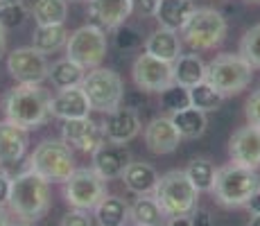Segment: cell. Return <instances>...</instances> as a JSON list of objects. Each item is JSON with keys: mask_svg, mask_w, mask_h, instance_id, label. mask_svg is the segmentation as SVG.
<instances>
[{"mask_svg": "<svg viewBox=\"0 0 260 226\" xmlns=\"http://www.w3.org/2000/svg\"><path fill=\"white\" fill-rule=\"evenodd\" d=\"M50 100H52V95L48 88H43V84H16L3 98L5 120L14 122L25 132L43 127L52 118L50 115Z\"/></svg>", "mask_w": 260, "mask_h": 226, "instance_id": "1", "label": "cell"}, {"mask_svg": "<svg viewBox=\"0 0 260 226\" xmlns=\"http://www.w3.org/2000/svg\"><path fill=\"white\" fill-rule=\"evenodd\" d=\"M50 183L32 170H23L12 177L7 206L23 222H39L50 210Z\"/></svg>", "mask_w": 260, "mask_h": 226, "instance_id": "2", "label": "cell"}, {"mask_svg": "<svg viewBox=\"0 0 260 226\" xmlns=\"http://www.w3.org/2000/svg\"><path fill=\"white\" fill-rule=\"evenodd\" d=\"M199 190L190 183L188 174L183 170H170L161 174L156 181L152 197L161 206L163 215L168 219L172 217H190L199 206Z\"/></svg>", "mask_w": 260, "mask_h": 226, "instance_id": "3", "label": "cell"}, {"mask_svg": "<svg viewBox=\"0 0 260 226\" xmlns=\"http://www.w3.org/2000/svg\"><path fill=\"white\" fill-rule=\"evenodd\" d=\"M260 190V174L258 170L244 168L238 163H226L215 170V183L211 192L215 195L217 204L226 208H242L247 202Z\"/></svg>", "mask_w": 260, "mask_h": 226, "instance_id": "4", "label": "cell"}, {"mask_svg": "<svg viewBox=\"0 0 260 226\" xmlns=\"http://www.w3.org/2000/svg\"><path fill=\"white\" fill-rule=\"evenodd\" d=\"M27 168L43 177L48 183H63L75 172L73 147L61 138H46L34 147L27 158Z\"/></svg>", "mask_w": 260, "mask_h": 226, "instance_id": "5", "label": "cell"}, {"mask_svg": "<svg viewBox=\"0 0 260 226\" xmlns=\"http://www.w3.org/2000/svg\"><path fill=\"white\" fill-rule=\"evenodd\" d=\"M226 18L222 16V12L213 7H194V12L190 14L186 25L181 27L179 37L194 52H204V50H213L226 37Z\"/></svg>", "mask_w": 260, "mask_h": 226, "instance_id": "6", "label": "cell"}, {"mask_svg": "<svg viewBox=\"0 0 260 226\" xmlns=\"http://www.w3.org/2000/svg\"><path fill=\"white\" fill-rule=\"evenodd\" d=\"M251 79H253L251 63L244 61L240 54L222 52L211 63H206V82L217 93H222L224 98L242 93L251 84Z\"/></svg>", "mask_w": 260, "mask_h": 226, "instance_id": "7", "label": "cell"}, {"mask_svg": "<svg viewBox=\"0 0 260 226\" xmlns=\"http://www.w3.org/2000/svg\"><path fill=\"white\" fill-rule=\"evenodd\" d=\"M79 86H82V90L86 93L93 111L109 113L122 104L124 82L113 68L100 66V68L86 70V75H84Z\"/></svg>", "mask_w": 260, "mask_h": 226, "instance_id": "8", "label": "cell"}, {"mask_svg": "<svg viewBox=\"0 0 260 226\" xmlns=\"http://www.w3.org/2000/svg\"><path fill=\"white\" fill-rule=\"evenodd\" d=\"M109 52V39L102 27L93 23H86L71 32L66 41V57L79 63L84 70L100 68L102 61L107 59Z\"/></svg>", "mask_w": 260, "mask_h": 226, "instance_id": "9", "label": "cell"}, {"mask_svg": "<svg viewBox=\"0 0 260 226\" xmlns=\"http://www.w3.org/2000/svg\"><path fill=\"white\" fill-rule=\"evenodd\" d=\"M107 197V181L93 168H75V172L63 181V199L71 208L91 210Z\"/></svg>", "mask_w": 260, "mask_h": 226, "instance_id": "10", "label": "cell"}, {"mask_svg": "<svg viewBox=\"0 0 260 226\" xmlns=\"http://www.w3.org/2000/svg\"><path fill=\"white\" fill-rule=\"evenodd\" d=\"M50 63L46 54L37 52L32 45L14 48L7 54V73L16 84H43L48 79Z\"/></svg>", "mask_w": 260, "mask_h": 226, "instance_id": "11", "label": "cell"}, {"mask_svg": "<svg viewBox=\"0 0 260 226\" xmlns=\"http://www.w3.org/2000/svg\"><path fill=\"white\" fill-rule=\"evenodd\" d=\"M132 79L143 93H161L163 88L174 84V70L172 63L143 52L132 66Z\"/></svg>", "mask_w": 260, "mask_h": 226, "instance_id": "12", "label": "cell"}, {"mask_svg": "<svg viewBox=\"0 0 260 226\" xmlns=\"http://www.w3.org/2000/svg\"><path fill=\"white\" fill-rule=\"evenodd\" d=\"M61 140L77 152L93 154L104 143L102 124L95 122L91 115L77 120H61Z\"/></svg>", "mask_w": 260, "mask_h": 226, "instance_id": "13", "label": "cell"}, {"mask_svg": "<svg viewBox=\"0 0 260 226\" xmlns=\"http://www.w3.org/2000/svg\"><path fill=\"white\" fill-rule=\"evenodd\" d=\"M143 138L145 145L152 154L156 156H166V154H172L179 149V143H181V136H179L177 127L172 124L170 115H156L152 118L143 129Z\"/></svg>", "mask_w": 260, "mask_h": 226, "instance_id": "14", "label": "cell"}, {"mask_svg": "<svg viewBox=\"0 0 260 226\" xmlns=\"http://www.w3.org/2000/svg\"><path fill=\"white\" fill-rule=\"evenodd\" d=\"M143 124L138 118V111L132 109L118 107L113 111L107 113L102 122V132H104V140L107 143H116V145H127L141 134Z\"/></svg>", "mask_w": 260, "mask_h": 226, "instance_id": "15", "label": "cell"}, {"mask_svg": "<svg viewBox=\"0 0 260 226\" xmlns=\"http://www.w3.org/2000/svg\"><path fill=\"white\" fill-rule=\"evenodd\" d=\"M91 158H93L91 168L104 181L120 179L124 174V170H127V165L132 163V154H129V149L124 145L107 143V140L91 154Z\"/></svg>", "mask_w": 260, "mask_h": 226, "instance_id": "16", "label": "cell"}, {"mask_svg": "<svg viewBox=\"0 0 260 226\" xmlns=\"http://www.w3.org/2000/svg\"><path fill=\"white\" fill-rule=\"evenodd\" d=\"M229 156L233 163L244 165V168L258 170L260 168V129L253 124L240 127L233 132L229 140Z\"/></svg>", "mask_w": 260, "mask_h": 226, "instance_id": "17", "label": "cell"}, {"mask_svg": "<svg viewBox=\"0 0 260 226\" xmlns=\"http://www.w3.org/2000/svg\"><path fill=\"white\" fill-rule=\"evenodd\" d=\"M91 102H88L86 93L82 86L63 88L57 90L50 100V115L59 120H77V118H88L91 115Z\"/></svg>", "mask_w": 260, "mask_h": 226, "instance_id": "18", "label": "cell"}, {"mask_svg": "<svg viewBox=\"0 0 260 226\" xmlns=\"http://www.w3.org/2000/svg\"><path fill=\"white\" fill-rule=\"evenodd\" d=\"M88 3V18L93 25L102 27L104 32L116 29L127 23L132 16V0H86Z\"/></svg>", "mask_w": 260, "mask_h": 226, "instance_id": "19", "label": "cell"}, {"mask_svg": "<svg viewBox=\"0 0 260 226\" xmlns=\"http://www.w3.org/2000/svg\"><path fill=\"white\" fill-rule=\"evenodd\" d=\"M27 132L9 120H0V168L18 163L27 152Z\"/></svg>", "mask_w": 260, "mask_h": 226, "instance_id": "20", "label": "cell"}, {"mask_svg": "<svg viewBox=\"0 0 260 226\" xmlns=\"http://www.w3.org/2000/svg\"><path fill=\"white\" fill-rule=\"evenodd\" d=\"M143 45H145V52L147 54L161 59V61L174 63L179 57H181L183 41H181V37H179V32L158 27V29H154V32L149 34L147 41H145Z\"/></svg>", "mask_w": 260, "mask_h": 226, "instance_id": "21", "label": "cell"}, {"mask_svg": "<svg viewBox=\"0 0 260 226\" xmlns=\"http://www.w3.org/2000/svg\"><path fill=\"white\" fill-rule=\"evenodd\" d=\"M194 0H158V7L154 12L158 27L172 29V32H181V27L186 25L190 14L194 12Z\"/></svg>", "mask_w": 260, "mask_h": 226, "instance_id": "22", "label": "cell"}, {"mask_svg": "<svg viewBox=\"0 0 260 226\" xmlns=\"http://www.w3.org/2000/svg\"><path fill=\"white\" fill-rule=\"evenodd\" d=\"M120 179H122L124 188H127L129 192H134L136 197H141V195H152L154 192L156 181H158V172L154 170V165L145 163V160H132Z\"/></svg>", "mask_w": 260, "mask_h": 226, "instance_id": "23", "label": "cell"}, {"mask_svg": "<svg viewBox=\"0 0 260 226\" xmlns=\"http://www.w3.org/2000/svg\"><path fill=\"white\" fill-rule=\"evenodd\" d=\"M93 219L98 226H127L129 204L118 195H107L93 208Z\"/></svg>", "mask_w": 260, "mask_h": 226, "instance_id": "24", "label": "cell"}, {"mask_svg": "<svg viewBox=\"0 0 260 226\" xmlns=\"http://www.w3.org/2000/svg\"><path fill=\"white\" fill-rule=\"evenodd\" d=\"M129 222L134 226H166L168 217L152 195H141L129 204Z\"/></svg>", "mask_w": 260, "mask_h": 226, "instance_id": "25", "label": "cell"}, {"mask_svg": "<svg viewBox=\"0 0 260 226\" xmlns=\"http://www.w3.org/2000/svg\"><path fill=\"white\" fill-rule=\"evenodd\" d=\"M174 70V84L183 88H192L194 84L206 79V63L199 54H181L177 61L172 63Z\"/></svg>", "mask_w": 260, "mask_h": 226, "instance_id": "26", "label": "cell"}, {"mask_svg": "<svg viewBox=\"0 0 260 226\" xmlns=\"http://www.w3.org/2000/svg\"><path fill=\"white\" fill-rule=\"evenodd\" d=\"M71 37V32L63 25H37L32 34V48L41 54H52L59 52L61 48H66V41Z\"/></svg>", "mask_w": 260, "mask_h": 226, "instance_id": "27", "label": "cell"}, {"mask_svg": "<svg viewBox=\"0 0 260 226\" xmlns=\"http://www.w3.org/2000/svg\"><path fill=\"white\" fill-rule=\"evenodd\" d=\"M86 75L79 63H75L73 59L63 57V59H57V61L50 66L48 70V79L52 82V86L57 90H63V88H73V86H79Z\"/></svg>", "mask_w": 260, "mask_h": 226, "instance_id": "28", "label": "cell"}, {"mask_svg": "<svg viewBox=\"0 0 260 226\" xmlns=\"http://www.w3.org/2000/svg\"><path fill=\"white\" fill-rule=\"evenodd\" d=\"M170 120H172V124L177 127L179 136H181V138H190V140L204 136V132H206V127H208L206 113L197 111V109H192V107H186L177 113H170Z\"/></svg>", "mask_w": 260, "mask_h": 226, "instance_id": "29", "label": "cell"}, {"mask_svg": "<svg viewBox=\"0 0 260 226\" xmlns=\"http://www.w3.org/2000/svg\"><path fill=\"white\" fill-rule=\"evenodd\" d=\"M32 16L37 25H63L68 18V0H34Z\"/></svg>", "mask_w": 260, "mask_h": 226, "instance_id": "30", "label": "cell"}, {"mask_svg": "<svg viewBox=\"0 0 260 226\" xmlns=\"http://www.w3.org/2000/svg\"><path fill=\"white\" fill-rule=\"evenodd\" d=\"M188 100H190V107L192 109H197V111H202V113H211L215 109L222 107V102L226 98H224L222 93H217V90L204 79V82L194 84L192 88H188Z\"/></svg>", "mask_w": 260, "mask_h": 226, "instance_id": "31", "label": "cell"}, {"mask_svg": "<svg viewBox=\"0 0 260 226\" xmlns=\"http://www.w3.org/2000/svg\"><path fill=\"white\" fill-rule=\"evenodd\" d=\"M215 170H217V168L213 165V160L199 156V158L190 160L188 168L183 170V172L188 174L190 183H192L199 192H211L213 183H215Z\"/></svg>", "mask_w": 260, "mask_h": 226, "instance_id": "32", "label": "cell"}, {"mask_svg": "<svg viewBox=\"0 0 260 226\" xmlns=\"http://www.w3.org/2000/svg\"><path fill=\"white\" fill-rule=\"evenodd\" d=\"M27 5L25 0H0V25L5 29L23 27L27 21Z\"/></svg>", "mask_w": 260, "mask_h": 226, "instance_id": "33", "label": "cell"}, {"mask_svg": "<svg viewBox=\"0 0 260 226\" xmlns=\"http://www.w3.org/2000/svg\"><path fill=\"white\" fill-rule=\"evenodd\" d=\"M238 54L244 61L251 63V68H260V23L249 27L240 39Z\"/></svg>", "mask_w": 260, "mask_h": 226, "instance_id": "34", "label": "cell"}, {"mask_svg": "<svg viewBox=\"0 0 260 226\" xmlns=\"http://www.w3.org/2000/svg\"><path fill=\"white\" fill-rule=\"evenodd\" d=\"M158 102H161V109L168 113H177L181 109L190 107V100H188V88L179 86V84H172V86L163 88L158 93Z\"/></svg>", "mask_w": 260, "mask_h": 226, "instance_id": "35", "label": "cell"}, {"mask_svg": "<svg viewBox=\"0 0 260 226\" xmlns=\"http://www.w3.org/2000/svg\"><path fill=\"white\" fill-rule=\"evenodd\" d=\"M113 45L120 52H134V50H138L143 45V34L138 32V27L124 23L113 29Z\"/></svg>", "mask_w": 260, "mask_h": 226, "instance_id": "36", "label": "cell"}, {"mask_svg": "<svg viewBox=\"0 0 260 226\" xmlns=\"http://www.w3.org/2000/svg\"><path fill=\"white\" fill-rule=\"evenodd\" d=\"M59 226H95V219L88 215V210H77L71 208L66 215L61 217Z\"/></svg>", "mask_w": 260, "mask_h": 226, "instance_id": "37", "label": "cell"}, {"mask_svg": "<svg viewBox=\"0 0 260 226\" xmlns=\"http://www.w3.org/2000/svg\"><path fill=\"white\" fill-rule=\"evenodd\" d=\"M244 118H247V124H253L260 129V90L251 93L244 102Z\"/></svg>", "mask_w": 260, "mask_h": 226, "instance_id": "38", "label": "cell"}, {"mask_svg": "<svg viewBox=\"0 0 260 226\" xmlns=\"http://www.w3.org/2000/svg\"><path fill=\"white\" fill-rule=\"evenodd\" d=\"M120 107L132 109V111H138V109L145 107V93L141 88H138V90H129V93L122 95V104H120Z\"/></svg>", "mask_w": 260, "mask_h": 226, "instance_id": "39", "label": "cell"}, {"mask_svg": "<svg viewBox=\"0 0 260 226\" xmlns=\"http://www.w3.org/2000/svg\"><path fill=\"white\" fill-rule=\"evenodd\" d=\"M158 7V0H132V12L141 14V16H154Z\"/></svg>", "mask_w": 260, "mask_h": 226, "instance_id": "40", "label": "cell"}, {"mask_svg": "<svg viewBox=\"0 0 260 226\" xmlns=\"http://www.w3.org/2000/svg\"><path fill=\"white\" fill-rule=\"evenodd\" d=\"M190 226H213V215H211V210H206V208H199L197 206V210H194L192 215H190Z\"/></svg>", "mask_w": 260, "mask_h": 226, "instance_id": "41", "label": "cell"}, {"mask_svg": "<svg viewBox=\"0 0 260 226\" xmlns=\"http://www.w3.org/2000/svg\"><path fill=\"white\" fill-rule=\"evenodd\" d=\"M9 185H12V177H9L5 170H0V204H7Z\"/></svg>", "mask_w": 260, "mask_h": 226, "instance_id": "42", "label": "cell"}, {"mask_svg": "<svg viewBox=\"0 0 260 226\" xmlns=\"http://www.w3.org/2000/svg\"><path fill=\"white\" fill-rule=\"evenodd\" d=\"M244 208L249 210V215H260V190L256 195H253L251 199H249L247 202V206H244Z\"/></svg>", "mask_w": 260, "mask_h": 226, "instance_id": "43", "label": "cell"}, {"mask_svg": "<svg viewBox=\"0 0 260 226\" xmlns=\"http://www.w3.org/2000/svg\"><path fill=\"white\" fill-rule=\"evenodd\" d=\"M166 226H190V219L188 217H172L166 222Z\"/></svg>", "mask_w": 260, "mask_h": 226, "instance_id": "44", "label": "cell"}, {"mask_svg": "<svg viewBox=\"0 0 260 226\" xmlns=\"http://www.w3.org/2000/svg\"><path fill=\"white\" fill-rule=\"evenodd\" d=\"M5 50H7V29L0 25V57L5 54Z\"/></svg>", "mask_w": 260, "mask_h": 226, "instance_id": "45", "label": "cell"}, {"mask_svg": "<svg viewBox=\"0 0 260 226\" xmlns=\"http://www.w3.org/2000/svg\"><path fill=\"white\" fill-rule=\"evenodd\" d=\"M0 226H12V219H9L7 210H5V204H0Z\"/></svg>", "mask_w": 260, "mask_h": 226, "instance_id": "46", "label": "cell"}, {"mask_svg": "<svg viewBox=\"0 0 260 226\" xmlns=\"http://www.w3.org/2000/svg\"><path fill=\"white\" fill-rule=\"evenodd\" d=\"M247 226H260V215H251V219H249Z\"/></svg>", "mask_w": 260, "mask_h": 226, "instance_id": "47", "label": "cell"}, {"mask_svg": "<svg viewBox=\"0 0 260 226\" xmlns=\"http://www.w3.org/2000/svg\"><path fill=\"white\" fill-rule=\"evenodd\" d=\"M12 226H34L32 222H23V219H16V222H14Z\"/></svg>", "mask_w": 260, "mask_h": 226, "instance_id": "48", "label": "cell"}, {"mask_svg": "<svg viewBox=\"0 0 260 226\" xmlns=\"http://www.w3.org/2000/svg\"><path fill=\"white\" fill-rule=\"evenodd\" d=\"M68 3H86V0H68Z\"/></svg>", "mask_w": 260, "mask_h": 226, "instance_id": "49", "label": "cell"}, {"mask_svg": "<svg viewBox=\"0 0 260 226\" xmlns=\"http://www.w3.org/2000/svg\"><path fill=\"white\" fill-rule=\"evenodd\" d=\"M253 3H260V0H253Z\"/></svg>", "mask_w": 260, "mask_h": 226, "instance_id": "50", "label": "cell"}]
</instances>
